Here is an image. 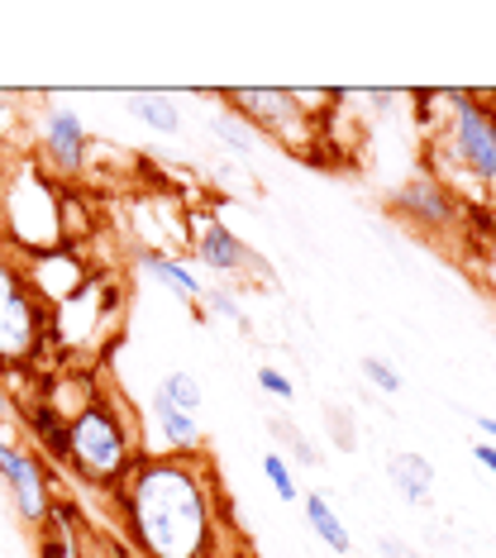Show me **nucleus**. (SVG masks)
<instances>
[{"mask_svg": "<svg viewBox=\"0 0 496 558\" xmlns=\"http://www.w3.org/2000/svg\"><path fill=\"white\" fill-rule=\"evenodd\" d=\"M148 425L158 429V449L162 453H191V449H201V421L196 415H186L182 405H172L162 391H153V401H148Z\"/></svg>", "mask_w": 496, "mask_h": 558, "instance_id": "11", "label": "nucleus"}, {"mask_svg": "<svg viewBox=\"0 0 496 558\" xmlns=\"http://www.w3.org/2000/svg\"><path fill=\"white\" fill-rule=\"evenodd\" d=\"M387 477L397 482V492L411 506H430V501H435V468H430V459H420V453H391V459H387Z\"/></svg>", "mask_w": 496, "mask_h": 558, "instance_id": "13", "label": "nucleus"}, {"mask_svg": "<svg viewBox=\"0 0 496 558\" xmlns=\"http://www.w3.org/2000/svg\"><path fill=\"white\" fill-rule=\"evenodd\" d=\"M48 520H53V515H48ZM44 558H72V530L58 525V520L44 530Z\"/></svg>", "mask_w": 496, "mask_h": 558, "instance_id": "24", "label": "nucleus"}, {"mask_svg": "<svg viewBox=\"0 0 496 558\" xmlns=\"http://www.w3.org/2000/svg\"><path fill=\"white\" fill-rule=\"evenodd\" d=\"M130 110H134V120L148 124L153 134H177V130H182V116H177V100H172V96L134 92V96H130Z\"/></svg>", "mask_w": 496, "mask_h": 558, "instance_id": "16", "label": "nucleus"}, {"mask_svg": "<svg viewBox=\"0 0 496 558\" xmlns=\"http://www.w3.org/2000/svg\"><path fill=\"white\" fill-rule=\"evenodd\" d=\"M258 387L267 391V397H277V401L297 397V387H291V377L282 373V367H258Z\"/></svg>", "mask_w": 496, "mask_h": 558, "instance_id": "23", "label": "nucleus"}, {"mask_svg": "<svg viewBox=\"0 0 496 558\" xmlns=\"http://www.w3.org/2000/svg\"><path fill=\"white\" fill-rule=\"evenodd\" d=\"M444 120L430 148H435V177L453 192V182H477V186H496V110L487 100L468 96V92H449L444 96Z\"/></svg>", "mask_w": 496, "mask_h": 558, "instance_id": "3", "label": "nucleus"}, {"mask_svg": "<svg viewBox=\"0 0 496 558\" xmlns=\"http://www.w3.org/2000/svg\"><path fill=\"white\" fill-rule=\"evenodd\" d=\"M210 130H215V138H225V144L234 148V154H244V158L253 154V148H258V134H253V124L239 120L234 110H229V116H215Z\"/></svg>", "mask_w": 496, "mask_h": 558, "instance_id": "17", "label": "nucleus"}, {"mask_svg": "<svg viewBox=\"0 0 496 558\" xmlns=\"http://www.w3.org/2000/svg\"><path fill=\"white\" fill-rule=\"evenodd\" d=\"M62 463L82 482H92V487H120L138 463L130 415L110 397L92 391V397L68 415V459Z\"/></svg>", "mask_w": 496, "mask_h": 558, "instance_id": "2", "label": "nucleus"}, {"mask_svg": "<svg viewBox=\"0 0 496 558\" xmlns=\"http://www.w3.org/2000/svg\"><path fill=\"white\" fill-rule=\"evenodd\" d=\"M273 435H277V439H287L291 449H297V463H305V468H315V463H320V449H315V444L305 439L297 425H282V421H273Z\"/></svg>", "mask_w": 496, "mask_h": 558, "instance_id": "22", "label": "nucleus"}, {"mask_svg": "<svg viewBox=\"0 0 496 558\" xmlns=\"http://www.w3.org/2000/svg\"><path fill=\"white\" fill-rule=\"evenodd\" d=\"M0 482H5V492L15 497V511L29 520V525H44V520L53 515V482H48L44 459L10 439L5 425H0Z\"/></svg>", "mask_w": 496, "mask_h": 558, "instance_id": "7", "label": "nucleus"}, {"mask_svg": "<svg viewBox=\"0 0 496 558\" xmlns=\"http://www.w3.org/2000/svg\"><path fill=\"white\" fill-rule=\"evenodd\" d=\"M363 377H367V383H373L377 391H387V397H397V391H401V373H397V367H391L387 359H377V353H367V359H363Z\"/></svg>", "mask_w": 496, "mask_h": 558, "instance_id": "20", "label": "nucleus"}, {"mask_svg": "<svg viewBox=\"0 0 496 558\" xmlns=\"http://www.w3.org/2000/svg\"><path fill=\"white\" fill-rule=\"evenodd\" d=\"M134 539L153 558H206L215 535L210 482L186 459H138L120 482Z\"/></svg>", "mask_w": 496, "mask_h": 558, "instance_id": "1", "label": "nucleus"}, {"mask_svg": "<svg viewBox=\"0 0 496 558\" xmlns=\"http://www.w3.org/2000/svg\"><path fill=\"white\" fill-rule=\"evenodd\" d=\"M53 315L34 296L29 277L5 248H0V363H29L44 344Z\"/></svg>", "mask_w": 496, "mask_h": 558, "instance_id": "5", "label": "nucleus"}, {"mask_svg": "<svg viewBox=\"0 0 496 558\" xmlns=\"http://www.w3.org/2000/svg\"><path fill=\"white\" fill-rule=\"evenodd\" d=\"M0 415H5V397H0Z\"/></svg>", "mask_w": 496, "mask_h": 558, "instance_id": "29", "label": "nucleus"}, {"mask_svg": "<svg viewBox=\"0 0 496 558\" xmlns=\"http://www.w3.org/2000/svg\"><path fill=\"white\" fill-rule=\"evenodd\" d=\"M158 391H162V397H168L172 405H182L186 415H196V411H201V383H196L191 373H168Z\"/></svg>", "mask_w": 496, "mask_h": 558, "instance_id": "18", "label": "nucleus"}, {"mask_svg": "<svg viewBox=\"0 0 496 558\" xmlns=\"http://www.w3.org/2000/svg\"><path fill=\"white\" fill-rule=\"evenodd\" d=\"M477 429H482V435H487V439L496 444V415H477Z\"/></svg>", "mask_w": 496, "mask_h": 558, "instance_id": "27", "label": "nucleus"}, {"mask_svg": "<svg viewBox=\"0 0 496 558\" xmlns=\"http://www.w3.org/2000/svg\"><path fill=\"white\" fill-rule=\"evenodd\" d=\"M229 106H239L234 116L258 124L273 138H282V144H297V148H311L315 144V110H301L305 100L301 92H277V86H253V92H229L225 96Z\"/></svg>", "mask_w": 496, "mask_h": 558, "instance_id": "6", "label": "nucleus"}, {"mask_svg": "<svg viewBox=\"0 0 496 558\" xmlns=\"http://www.w3.org/2000/svg\"><path fill=\"white\" fill-rule=\"evenodd\" d=\"M0 492H5V482H0Z\"/></svg>", "mask_w": 496, "mask_h": 558, "instance_id": "30", "label": "nucleus"}, {"mask_svg": "<svg viewBox=\"0 0 496 558\" xmlns=\"http://www.w3.org/2000/svg\"><path fill=\"white\" fill-rule=\"evenodd\" d=\"M10 100H15V96H0V138H5V120L15 116V110H10Z\"/></svg>", "mask_w": 496, "mask_h": 558, "instance_id": "28", "label": "nucleus"}, {"mask_svg": "<svg viewBox=\"0 0 496 558\" xmlns=\"http://www.w3.org/2000/svg\"><path fill=\"white\" fill-rule=\"evenodd\" d=\"M377 549H382V558H415V554L406 549V544H397V539H382Z\"/></svg>", "mask_w": 496, "mask_h": 558, "instance_id": "26", "label": "nucleus"}, {"mask_svg": "<svg viewBox=\"0 0 496 558\" xmlns=\"http://www.w3.org/2000/svg\"><path fill=\"white\" fill-rule=\"evenodd\" d=\"M473 459H477V463H482V468H487V473L496 477V444H492V439H487V444H477V449H473Z\"/></svg>", "mask_w": 496, "mask_h": 558, "instance_id": "25", "label": "nucleus"}, {"mask_svg": "<svg viewBox=\"0 0 496 558\" xmlns=\"http://www.w3.org/2000/svg\"><path fill=\"white\" fill-rule=\"evenodd\" d=\"M301 506H305V520H311V530L325 539V549H335V554H349L353 549L349 530H343V520L335 515V506L325 501V492H305Z\"/></svg>", "mask_w": 496, "mask_h": 558, "instance_id": "14", "label": "nucleus"}, {"mask_svg": "<svg viewBox=\"0 0 496 558\" xmlns=\"http://www.w3.org/2000/svg\"><path fill=\"white\" fill-rule=\"evenodd\" d=\"M263 477L273 482V492H277V497H282V501H301L297 477H291V468H287L282 453H263Z\"/></svg>", "mask_w": 496, "mask_h": 558, "instance_id": "19", "label": "nucleus"}, {"mask_svg": "<svg viewBox=\"0 0 496 558\" xmlns=\"http://www.w3.org/2000/svg\"><path fill=\"white\" fill-rule=\"evenodd\" d=\"M206 306H210V315H220V320H229V325H239V329H249V315H244V306H239L229 291H220V287H210L206 291Z\"/></svg>", "mask_w": 496, "mask_h": 558, "instance_id": "21", "label": "nucleus"}, {"mask_svg": "<svg viewBox=\"0 0 496 558\" xmlns=\"http://www.w3.org/2000/svg\"><path fill=\"white\" fill-rule=\"evenodd\" d=\"M391 206H397L411 225H420V230H444V225L458 220V201L439 177H411V182H401V192L391 196Z\"/></svg>", "mask_w": 496, "mask_h": 558, "instance_id": "9", "label": "nucleus"}, {"mask_svg": "<svg viewBox=\"0 0 496 558\" xmlns=\"http://www.w3.org/2000/svg\"><path fill=\"white\" fill-rule=\"evenodd\" d=\"M38 148H44L48 177H76V172L86 168V148H92L82 116L68 110V106H48L44 110V138H38Z\"/></svg>", "mask_w": 496, "mask_h": 558, "instance_id": "8", "label": "nucleus"}, {"mask_svg": "<svg viewBox=\"0 0 496 558\" xmlns=\"http://www.w3.org/2000/svg\"><path fill=\"white\" fill-rule=\"evenodd\" d=\"M134 268L144 272V277H153V282H162L168 291H177L182 301H201L206 296V287H201V277L186 268L177 253H168V248H153V244H134Z\"/></svg>", "mask_w": 496, "mask_h": 558, "instance_id": "12", "label": "nucleus"}, {"mask_svg": "<svg viewBox=\"0 0 496 558\" xmlns=\"http://www.w3.org/2000/svg\"><path fill=\"white\" fill-rule=\"evenodd\" d=\"M24 425L34 429V439L44 444V453L48 459H68V421H62V411L58 405H29L24 411Z\"/></svg>", "mask_w": 496, "mask_h": 558, "instance_id": "15", "label": "nucleus"}, {"mask_svg": "<svg viewBox=\"0 0 496 558\" xmlns=\"http://www.w3.org/2000/svg\"><path fill=\"white\" fill-rule=\"evenodd\" d=\"M191 244H196V258L206 263L210 272H225V277L244 272L249 263H253L249 244L234 230H229L225 220H215V215H210V220H196V230H191Z\"/></svg>", "mask_w": 496, "mask_h": 558, "instance_id": "10", "label": "nucleus"}, {"mask_svg": "<svg viewBox=\"0 0 496 558\" xmlns=\"http://www.w3.org/2000/svg\"><path fill=\"white\" fill-rule=\"evenodd\" d=\"M5 225L10 239L29 253H48L62 244V196L38 162H20L5 186Z\"/></svg>", "mask_w": 496, "mask_h": 558, "instance_id": "4", "label": "nucleus"}]
</instances>
